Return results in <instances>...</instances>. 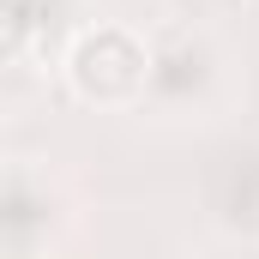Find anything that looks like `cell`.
<instances>
[{
	"label": "cell",
	"mask_w": 259,
	"mask_h": 259,
	"mask_svg": "<svg viewBox=\"0 0 259 259\" xmlns=\"http://www.w3.org/2000/svg\"><path fill=\"white\" fill-rule=\"evenodd\" d=\"M187 259H259V241H205Z\"/></svg>",
	"instance_id": "obj_6"
},
{
	"label": "cell",
	"mask_w": 259,
	"mask_h": 259,
	"mask_svg": "<svg viewBox=\"0 0 259 259\" xmlns=\"http://www.w3.org/2000/svg\"><path fill=\"white\" fill-rule=\"evenodd\" d=\"M61 223V199L49 187L42 169H30L24 157L6 163V193H0V229H6V259H30L36 247H49Z\"/></svg>",
	"instance_id": "obj_4"
},
{
	"label": "cell",
	"mask_w": 259,
	"mask_h": 259,
	"mask_svg": "<svg viewBox=\"0 0 259 259\" xmlns=\"http://www.w3.org/2000/svg\"><path fill=\"white\" fill-rule=\"evenodd\" d=\"M0 12H6L0 18V49H6L12 66L49 55V42L66 30V0H6ZM66 36H78V30H66Z\"/></svg>",
	"instance_id": "obj_5"
},
{
	"label": "cell",
	"mask_w": 259,
	"mask_h": 259,
	"mask_svg": "<svg viewBox=\"0 0 259 259\" xmlns=\"http://www.w3.org/2000/svg\"><path fill=\"white\" fill-rule=\"evenodd\" d=\"M205 217L217 241H259V139H241L205 169Z\"/></svg>",
	"instance_id": "obj_3"
},
{
	"label": "cell",
	"mask_w": 259,
	"mask_h": 259,
	"mask_svg": "<svg viewBox=\"0 0 259 259\" xmlns=\"http://www.w3.org/2000/svg\"><path fill=\"white\" fill-rule=\"evenodd\" d=\"M61 78L84 109H145V84H151V36L133 30L121 18H97L78 24V36H66Z\"/></svg>",
	"instance_id": "obj_2"
},
{
	"label": "cell",
	"mask_w": 259,
	"mask_h": 259,
	"mask_svg": "<svg viewBox=\"0 0 259 259\" xmlns=\"http://www.w3.org/2000/svg\"><path fill=\"white\" fill-rule=\"evenodd\" d=\"M229 97V55L205 24H157L151 30V84L145 109L157 121H205Z\"/></svg>",
	"instance_id": "obj_1"
}]
</instances>
